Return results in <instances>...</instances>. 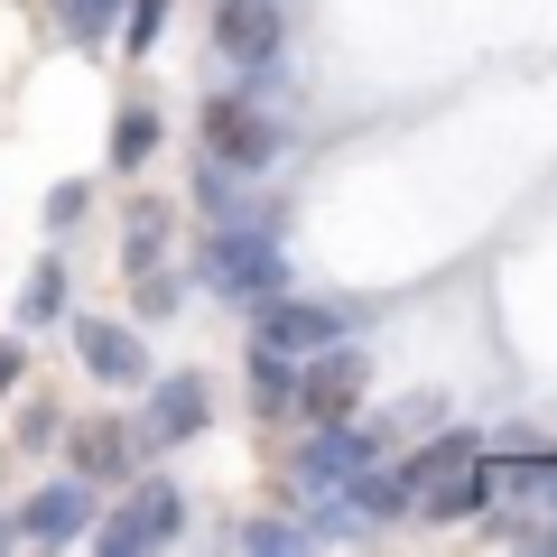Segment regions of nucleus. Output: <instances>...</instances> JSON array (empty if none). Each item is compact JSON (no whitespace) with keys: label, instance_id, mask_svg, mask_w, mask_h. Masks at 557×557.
<instances>
[{"label":"nucleus","instance_id":"aec40b11","mask_svg":"<svg viewBox=\"0 0 557 557\" xmlns=\"http://www.w3.org/2000/svg\"><path fill=\"white\" fill-rule=\"evenodd\" d=\"M0 539H10V530H0Z\"/></svg>","mask_w":557,"mask_h":557},{"label":"nucleus","instance_id":"0eeeda50","mask_svg":"<svg viewBox=\"0 0 557 557\" xmlns=\"http://www.w3.org/2000/svg\"><path fill=\"white\" fill-rule=\"evenodd\" d=\"M205 409H214L205 372H168V381H149V418H139V437H149V446H186L205 428Z\"/></svg>","mask_w":557,"mask_h":557},{"label":"nucleus","instance_id":"a211bd4d","mask_svg":"<svg viewBox=\"0 0 557 557\" xmlns=\"http://www.w3.org/2000/svg\"><path fill=\"white\" fill-rule=\"evenodd\" d=\"M65 223H84V186H57L47 196V233H65Z\"/></svg>","mask_w":557,"mask_h":557},{"label":"nucleus","instance_id":"ddd939ff","mask_svg":"<svg viewBox=\"0 0 557 557\" xmlns=\"http://www.w3.org/2000/svg\"><path fill=\"white\" fill-rule=\"evenodd\" d=\"M121 456H131V437H121V428H84V437H75V474H112Z\"/></svg>","mask_w":557,"mask_h":557},{"label":"nucleus","instance_id":"9d476101","mask_svg":"<svg viewBox=\"0 0 557 557\" xmlns=\"http://www.w3.org/2000/svg\"><path fill=\"white\" fill-rule=\"evenodd\" d=\"M474 446H483V437H474V428H446V437H437V446H428V456H409V465H399V502H409V511H418V502L437 493V483H446V474H456V465H465V456H474Z\"/></svg>","mask_w":557,"mask_h":557},{"label":"nucleus","instance_id":"f03ea898","mask_svg":"<svg viewBox=\"0 0 557 557\" xmlns=\"http://www.w3.org/2000/svg\"><path fill=\"white\" fill-rule=\"evenodd\" d=\"M362 381H372V354L335 335V344H317V354L288 362V409H298L307 428H325V418H354Z\"/></svg>","mask_w":557,"mask_h":557},{"label":"nucleus","instance_id":"f3484780","mask_svg":"<svg viewBox=\"0 0 557 557\" xmlns=\"http://www.w3.org/2000/svg\"><path fill=\"white\" fill-rule=\"evenodd\" d=\"M159 28H168V0H131V47H139V57L159 47Z\"/></svg>","mask_w":557,"mask_h":557},{"label":"nucleus","instance_id":"9b49d317","mask_svg":"<svg viewBox=\"0 0 557 557\" xmlns=\"http://www.w3.org/2000/svg\"><path fill=\"white\" fill-rule=\"evenodd\" d=\"M159 149V112L149 102H131V112H112V168H139Z\"/></svg>","mask_w":557,"mask_h":557},{"label":"nucleus","instance_id":"1a4fd4ad","mask_svg":"<svg viewBox=\"0 0 557 557\" xmlns=\"http://www.w3.org/2000/svg\"><path fill=\"white\" fill-rule=\"evenodd\" d=\"M75 354H84V372L94 381H149V344L131 335V325H102V317H75Z\"/></svg>","mask_w":557,"mask_h":557},{"label":"nucleus","instance_id":"39448f33","mask_svg":"<svg viewBox=\"0 0 557 557\" xmlns=\"http://www.w3.org/2000/svg\"><path fill=\"white\" fill-rule=\"evenodd\" d=\"M186 530V502L168 493V483H149V493H131V511H112L102 520V557H139V548H168V539Z\"/></svg>","mask_w":557,"mask_h":557},{"label":"nucleus","instance_id":"4468645a","mask_svg":"<svg viewBox=\"0 0 557 557\" xmlns=\"http://www.w3.org/2000/svg\"><path fill=\"white\" fill-rule=\"evenodd\" d=\"M251 399H260V409H288V354H251Z\"/></svg>","mask_w":557,"mask_h":557},{"label":"nucleus","instance_id":"f8f14e48","mask_svg":"<svg viewBox=\"0 0 557 557\" xmlns=\"http://www.w3.org/2000/svg\"><path fill=\"white\" fill-rule=\"evenodd\" d=\"M65 307V260H38L28 270V288H20V325H47Z\"/></svg>","mask_w":557,"mask_h":557},{"label":"nucleus","instance_id":"7ed1b4c3","mask_svg":"<svg viewBox=\"0 0 557 557\" xmlns=\"http://www.w3.org/2000/svg\"><path fill=\"white\" fill-rule=\"evenodd\" d=\"M362 325V307L354 298H288V288H278V298H260V354H317V344H335V335H354Z\"/></svg>","mask_w":557,"mask_h":557},{"label":"nucleus","instance_id":"423d86ee","mask_svg":"<svg viewBox=\"0 0 557 557\" xmlns=\"http://www.w3.org/2000/svg\"><path fill=\"white\" fill-rule=\"evenodd\" d=\"M214 47L233 65H270L288 47V20H278V0H214Z\"/></svg>","mask_w":557,"mask_h":557},{"label":"nucleus","instance_id":"2eb2a0df","mask_svg":"<svg viewBox=\"0 0 557 557\" xmlns=\"http://www.w3.org/2000/svg\"><path fill=\"white\" fill-rule=\"evenodd\" d=\"M112 10H121V0H57V20L75 28V38H102V28H112Z\"/></svg>","mask_w":557,"mask_h":557},{"label":"nucleus","instance_id":"6e6552de","mask_svg":"<svg viewBox=\"0 0 557 557\" xmlns=\"http://www.w3.org/2000/svg\"><path fill=\"white\" fill-rule=\"evenodd\" d=\"M94 474H65V483H47V493H28V511H20V530L28 539H47V548H65V539H84L94 530Z\"/></svg>","mask_w":557,"mask_h":557},{"label":"nucleus","instance_id":"dca6fc26","mask_svg":"<svg viewBox=\"0 0 557 557\" xmlns=\"http://www.w3.org/2000/svg\"><path fill=\"white\" fill-rule=\"evenodd\" d=\"M298 539H307V520H251V530H242V548L278 557V548H298Z\"/></svg>","mask_w":557,"mask_h":557},{"label":"nucleus","instance_id":"20e7f679","mask_svg":"<svg viewBox=\"0 0 557 557\" xmlns=\"http://www.w3.org/2000/svg\"><path fill=\"white\" fill-rule=\"evenodd\" d=\"M278 149H288V131H278L260 102H214V112H205V159H223V168H270Z\"/></svg>","mask_w":557,"mask_h":557},{"label":"nucleus","instance_id":"6ab92c4d","mask_svg":"<svg viewBox=\"0 0 557 557\" xmlns=\"http://www.w3.org/2000/svg\"><path fill=\"white\" fill-rule=\"evenodd\" d=\"M10 381H20V344H0V391H10Z\"/></svg>","mask_w":557,"mask_h":557},{"label":"nucleus","instance_id":"f257e3e1","mask_svg":"<svg viewBox=\"0 0 557 557\" xmlns=\"http://www.w3.org/2000/svg\"><path fill=\"white\" fill-rule=\"evenodd\" d=\"M205 288L233 307H260L288 288V251H278V233H260V223H214V242H205Z\"/></svg>","mask_w":557,"mask_h":557}]
</instances>
